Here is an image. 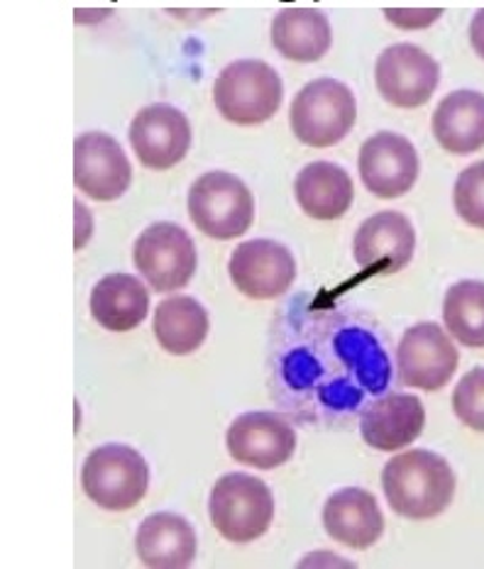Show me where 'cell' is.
<instances>
[{
  "label": "cell",
  "instance_id": "1",
  "mask_svg": "<svg viewBox=\"0 0 484 569\" xmlns=\"http://www.w3.org/2000/svg\"><path fill=\"white\" fill-rule=\"evenodd\" d=\"M382 489L394 513L412 521H428L451 506L455 475L441 455L406 450L382 469Z\"/></svg>",
  "mask_w": 484,
  "mask_h": 569
},
{
  "label": "cell",
  "instance_id": "2",
  "mask_svg": "<svg viewBox=\"0 0 484 569\" xmlns=\"http://www.w3.org/2000/svg\"><path fill=\"white\" fill-rule=\"evenodd\" d=\"M279 73L259 59H240L218 73L214 101L233 126H263L281 106Z\"/></svg>",
  "mask_w": 484,
  "mask_h": 569
},
{
  "label": "cell",
  "instance_id": "3",
  "mask_svg": "<svg viewBox=\"0 0 484 569\" xmlns=\"http://www.w3.org/2000/svg\"><path fill=\"white\" fill-rule=\"evenodd\" d=\"M208 513L226 540L253 542L269 530L275 518V499L263 479L235 472L216 481Z\"/></svg>",
  "mask_w": 484,
  "mask_h": 569
},
{
  "label": "cell",
  "instance_id": "4",
  "mask_svg": "<svg viewBox=\"0 0 484 569\" xmlns=\"http://www.w3.org/2000/svg\"><path fill=\"white\" fill-rule=\"evenodd\" d=\"M81 485L86 497L101 509L128 511L145 499L150 469L145 457L128 445H103L86 457Z\"/></svg>",
  "mask_w": 484,
  "mask_h": 569
},
{
  "label": "cell",
  "instance_id": "5",
  "mask_svg": "<svg viewBox=\"0 0 484 569\" xmlns=\"http://www.w3.org/2000/svg\"><path fill=\"white\" fill-rule=\"evenodd\" d=\"M357 120L353 91L335 79H316L296 93L292 103V130L304 144L333 147L338 144Z\"/></svg>",
  "mask_w": 484,
  "mask_h": 569
},
{
  "label": "cell",
  "instance_id": "6",
  "mask_svg": "<svg viewBox=\"0 0 484 569\" xmlns=\"http://www.w3.org/2000/svg\"><path fill=\"white\" fill-rule=\"evenodd\" d=\"M189 216L208 238L233 240L253 226L255 201L250 189L238 177L210 171L189 191Z\"/></svg>",
  "mask_w": 484,
  "mask_h": 569
},
{
  "label": "cell",
  "instance_id": "7",
  "mask_svg": "<svg viewBox=\"0 0 484 569\" xmlns=\"http://www.w3.org/2000/svg\"><path fill=\"white\" fill-rule=\"evenodd\" d=\"M135 267L159 293L184 289L196 274V247L184 228L155 222L135 242Z\"/></svg>",
  "mask_w": 484,
  "mask_h": 569
},
{
  "label": "cell",
  "instance_id": "8",
  "mask_svg": "<svg viewBox=\"0 0 484 569\" xmlns=\"http://www.w3.org/2000/svg\"><path fill=\"white\" fill-rule=\"evenodd\" d=\"M375 79L384 101L412 110L431 101L441 81V67L416 44H394L379 54Z\"/></svg>",
  "mask_w": 484,
  "mask_h": 569
},
{
  "label": "cell",
  "instance_id": "9",
  "mask_svg": "<svg viewBox=\"0 0 484 569\" xmlns=\"http://www.w3.org/2000/svg\"><path fill=\"white\" fill-rule=\"evenodd\" d=\"M132 169L122 147L106 132H86L73 142V183L93 201H116L130 189Z\"/></svg>",
  "mask_w": 484,
  "mask_h": 569
},
{
  "label": "cell",
  "instance_id": "10",
  "mask_svg": "<svg viewBox=\"0 0 484 569\" xmlns=\"http://www.w3.org/2000/svg\"><path fill=\"white\" fill-rule=\"evenodd\" d=\"M396 365L406 387L438 391L455 375L457 350L441 326L418 323L404 332Z\"/></svg>",
  "mask_w": 484,
  "mask_h": 569
},
{
  "label": "cell",
  "instance_id": "11",
  "mask_svg": "<svg viewBox=\"0 0 484 569\" xmlns=\"http://www.w3.org/2000/svg\"><path fill=\"white\" fill-rule=\"evenodd\" d=\"M226 445L235 462L267 472L289 462L296 450V432L277 413L250 411L233 420L226 432Z\"/></svg>",
  "mask_w": 484,
  "mask_h": 569
},
{
  "label": "cell",
  "instance_id": "12",
  "mask_svg": "<svg viewBox=\"0 0 484 569\" xmlns=\"http://www.w3.org/2000/svg\"><path fill=\"white\" fill-rule=\"evenodd\" d=\"M230 279L247 299L269 301L289 291L296 279V262L289 247L271 240H250L233 252Z\"/></svg>",
  "mask_w": 484,
  "mask_h": 569
},
{
  "label": "cell",
  "instance_id": "13",
  "mask_svg": "<svg viewBox=\"0 0 484 569\" xmlns=\"http://www.w3.org/2000/svg\"><path fill=\"white\" fill-rule=\"evenodd\" d=\"M130 144L147 169L177 167L191 147V126L181 110L157 103L142 108L130 126Z\"/></svg>",
  "mask_w": 484,
  "mask_h": 569
},
{
  "label": "cell",
  "instance_id": "14",
  "mask_svg": "<svg viewBox=\"0 0 484 569\" xmlns=\"http://www.w3.org/2000/svg\"><path fill=\"white\" fill-rule=\"evenodd\" d=\"M359 179L377 198H399L418 179L416 147L396 132H377L359 150Z\"/></svg>",
  "mask_w": 484,
  "mask_h": 569
},
{
  "label": "cell",
  "instance_id": "15",
  "mask_svg": "<svg viewBox=\"0 0 484 569\" xmlns=\"http://www.w3.org/2000/svg\"><path fill=\"white\" fill-rule=\"evenodd\" d=\"M416 232L406 216L394 213H377L367 218L359 226L353 252L355 262L367 271V277L375 274H396L402 271L414 257Z\"/></svg>",
  "mask_w": 484,
  "mask_h": 569
},
{
  "label": "cell",
  "instance_id": "16",
  "mask_svg": "<svg viewBox=\"0 0 484 569\" xmlns=\"http://www.w3.org/2000/svg\"><path fill=\"white\" fill-rule=\"evenodd\" d=\"M326 533L353 550H367L384 533V516L377 499L365 489H340L323 506Z\"/></svg>",
  "mask_w": 484,
  "mask_h": 569
},
{
  "label": "cell",
  "instance_id": "17",
  "mask_svg": "<svg viewBox=\"0 0 484 569\" xmlns=\"http://www.w3.org/2000/svg\"><path fill=\"white\" fill-rule=\"evenodd\" d=\"M426 426V411L418 396L389 393L372 403L363 413V432L369 448L382 452H394L414 442Z\"/></svg>",
  "mask_w": 484,
  "mask_h": 569
},
{
  "label": "cell",
  "instance_id": "18",
  "mask_svg": "<svg viewBox=\"0 0 484 569\" xmlns=\"http://www.w3.org/2000/svg\"><path fill=\"white\" fill-rule=\"evenodd\" d=\"M196 533L191 523L177 513H155L145 518L135 538V550L150 569H184L196 560Z\"/></svg>",
  "mask_w": 484,
  "mask_h": 569
},
{
  "label": "cell",
  "instance_id": "19",
  "mask_svg": "<svg viewBox=\"0 0 484 569\" xmlns=\"http://www.w3.org/2000/svg\"><path fill=\"white\" fill-rule=\"evenodd\" d=\"M433 134L451 154H473L484 147V93L453 91L433 113Z\"/></svg>",
  "mask_w": 484,
  "mask_h": 569
},
{
  "label": "cell",
  "instance_id": "20",
  "mask_svg": "<svg viewBox=\"0 0 484 569\" xmlns=\"http://www.w3.org/2000/svg\"><path fill=\"white\" fill-rule=\"evenodd\" d=\"M294 193L304 213L314 220L343 218L355 198L353 179L343 167L330 162H314L302 169Z\"/></svg>",
  "mask_w": 484,
  "mask_h": 569
},
{
  "label": "cell",
  "instance_id": "21",
  "mask_svg": "<svg viewBox=\"0 0 484 569\" xmlns=\"http://www.w3.org/2000/svg\"><path fill=\"white\" fill-rule=\"evenodd\" d=\"M150 311V293L130 274H108L91 291V316L113 332L138 328Z\"/></svg>",
  "mask_w": 484,
  "mask_h": 569
},
{
  "label": "cell",
  "instance_id": "22",
  "mask_svg": "<svg viewBox=\"0 0 484 569\" xmlns=\"http://www.w3.org/2000/svg\"><path fill=\"white\" fill-rule=\"evenodd\" d=\"M330 22L314 8L281 10L271 22V44L281 57L299 64L318 61L330 49Z\"/></svg>",
  "mask_w": 484,
  "mask_h": 569
},
{
  "label": "cell",
  "instance_id": "23",
  "mask_svg": "<svg viewBox=\"0 0 484 569\" xmlns=\"http://www.w3.org/2000/svg\"><path fill=\"white\" fill-rule=\"evenodd\" d=\"M210 320L206 308L191 296H171L155 311V336L169 355H191L201 348Z\"/></svg>",
  "mask_w": 484,
  "mask_h": 569
},
{
  "label": "cell",
  "instance_id": "24",
  "mask_svg": "<svg viewBox=\"0 0 484 569\" xmlns=\"http://www.w3.org/2000/svg\"><path fill=\"white\" fill-rule=\"evenodd\" d=\"M443 320L465 348H484V281H457L445 293Z\"/></svg>",
  "mask_w": 484,
  "mask_h": 569
},
{
  "label": "cell",
  "instance_id": "25",
  "mask_svg": "<svg viewBox=\"0 0 484 569\" xmlns=\"http://www.w3.org/2000/svg\"><path fill=\"white\" fill-rule=\"evenodd\" d=\"M453 203L467 226L484 230V162H475L457 177Z\"/></svg>",
  "mask_w": 484,
  "mask_h": 569
},
{
  "label": "cell",
  "instance_id": "26",
  "mask_svg": "<svg viewBox=\"0 0 484 569\" xmlns=\"http://www.w3.org/2000/svg\"><path fill=\"white\" fill-rule=\"evenodd\" d=\"M453 411L467 428L484 432V367L467 372L453 391Z\"/></svg>",
  "mask_w": 484,
  "mask_h": 569
},
{
  "label": "cell",
  "instance_id": "27",
  "mask_svg": "<svg viewBox=\"0 0 484 569\" xmlns=\"http://www.w3.org/2000/svg\"><path fill=\"white\" fill-rule=\"evenodd\" d=\"M441 8L433 10H396V8H387L384 16L392 24H396L399 30H424L428 24L436 22L441 18Z\"/></svg>",
  "mask_w": 484,
  "mask_h": 569
},
{
  "label": "cell",
  "instance_id": "28",
  "mask_svg": "<svg viewBox=\"0 0 484 569\" xmlns=\"http://www.w3.org/2000/svg\"><path fill=\"white\" fill-rule=\"evenodd\" d=\"M470 42H473L475 52L484 59V10H480L470 24Z\"/></svg>",
  "mask_w": 484,
  "mask_h": 569
}]
</instances>
